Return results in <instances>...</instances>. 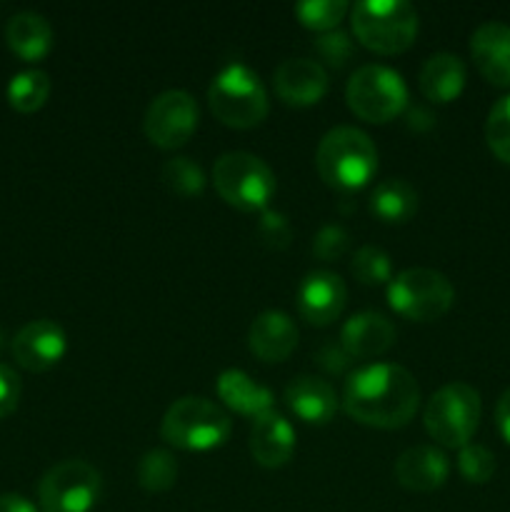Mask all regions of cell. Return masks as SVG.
<instances>
[{
  "instance_id": "6da1fadb",
  "label": "cell",
  "mask_w": 510,
  "mask_h": 512,
  "mask_svg": "<svg viewBox=\"0 0 510 512\" xmlns=\"http://www.w3.org/2000/svg\"><path fill=\"white\" fill-rule=\"evenodd\" d=\"M418 408L420 388L403 365H365L345 380L343 410L360 425L380 430L405 428Z\"/></svg>"
},
{
  "instance_id": "7a4b0ae2",
  "label": "cell",
  "mask_w": 510,
  "mask_h": 512,
  "mask_svg": "<svg viewBox=\"0 0 510 512\" xmlns=\"http://www.w3.org/2000/svg\"><path fill=\"white\" fill-rule=\"evenodd\" d=\"M315 168L330 188L360 190L378 173V148L363 130L338 125L320 140Z\"/></svg>"
},
{
  "instance_id": "3957f363",
  "label": "cell",
  "mask_w": 510,
  "mask_h": 512,
  "mask_svg": "<svg viewBox=\"0 0 510 512\" xmlns=\"http://www.w3.org/2000/svg\"><path fill=\"white\" fill-rule=\"evenodd\" d=\"M233 420L218 403L200 395H185L165 410L160 435L173 448L185 453H208L230 438Z\"/></svg>"
},
{
  "instance_id": "277c9868",
  "label": "cell",
  "mask_w": 510,
  "mask_h": 512,
  "mask_svg": "<svg viewBox=\"0 0 510 512\" xmlns=\"http://www.w3.org/2000/svg\"><path fill=\"white\" fill-rule=\"evenodd\" d=\"M208 105L215 118L235 130H250L268 118L270 100L263 80L250 65L228 63L208 88Z\"/></svg>"
},
{
  "instance_id": "5b68a950",
  "label": "cell",
  "mask_w": 510,
  "mask_h": 512,
  "mask_svg": "<svg viewBox=\"0 0 510 512\" xmlns=\"http://www.w3.org/2000/svg\"><path fill=\"white\" fill-rule=\"evenodd\" d=\"M350 25L360 45L380 55H398L418 35V10L408 0H360L350 8Z\"/></svg>"
},
{
  "instance_id": "8992f818",
  "label": "cell",
  "mask_w": 510,
  "mask_h": 512,
  "mask_svg": "<svg viewBox=\"0 0 510 512\" xmlns=\"http://www.w3.org/2000/svg\"><path fill=\"white\" fill-rule=\"evenodd\" d=\"M213 185L220 198L243 213H263L275 195V173L263 158L233 150L215 160Z\"/></svg>"
},
{
  "instance_id": "52a82bcc",
  "label": "cell",
  "mask_w": 510,
  "mask_h": 512,
  "mask_svg": "<svg viewBox=\"0 0 510 512\" xmlns=\"http://www.w3.org/2000/svg\"><path fill=\"white\" fill-rule=\"evenodd\" d=\"M345 100L360 120L385 125L408 108V85L403 75L388 65H360L350 75Z\"/></svg>"
},
{
  "instance_id": "ba28073f",
  "label": "cell",
  "mask_w": 510,
  "mask_h": 512,
  "mask_svg": "<svg viewBox=\"0 0 510 512\" xmlns=\"http://www.w3.org/2000/svg\"><path fill=\"white\" fill-rule=\"evenodd\" d=\"M480 395L468 383H448L435 390L423 413L425 430L443 448H465L480 425Z\"/></svg>"
},
{
  "instance_id": "9c48e42d",
  "label": "cell",
  "mask_w": 510,
  "mask_h": 512,
  "mask_svg": "<svg viewBox=\"0 0 510 512\" xmlns=\"http://www.w3.org/2000/svg\"><path fill=\"white\" fill-rule=\"evenodd\" d=\"M455 288L433 268L400 270L388 283V303L410 323H435L453 308Z\"/></svg>"
},
{
  "instance_id": "30bf717a",
  "label": "cell",
  "mask_w": 510,
  "mask_h": 512,
  "mask_svg": "<svg viewBox=\"0 0 510 512\" xmlns=\"http://www.w3.org/2000/svg\"><path fill=\"white\" fill-rule=\"evenodd\" d=\"M103 478L85 460H65L53 465L38 485L43 512H90L98 505Z\"/></svg>"
},
{
  "instance_id": "8fae6325",
  "label": "cell",
  "mask_w": 510,
  "mask_h": 512,
  "mask_svg": "<svg viewBox=\"0 0 510 512\" xmlns=\"http://www.w3.org/2000/svg\"><path fill=\"white\" fill-rule=\"evenodd\" d=\"M198 103L185 90H165L148 105L143 118L145 138L163 150L183 148L198 130Z\"/></svg>"
},
{
  "instance_id": "7c38bea8",
  "label": "cell",
  "mask_w": 510,
  "mask_h": 512,
  "mask_svg": "<svg viewBox=\"0 0 510 512\" xmlns=\"http://www.w3.org/2000/svg\"><path fill=\"white\" fill-rule=\"evenodd\" d=\"M10 350L20 368L30 373H43L63 360L68 338H65V330L53 320H33L15 333Z\"/></svg>"
},
{
  "instance_id": "4fadbf2b",
  "label": "cell",
  "mask_w": 510,
  "mask_h": 512,
  "mask_svg": "<svg viewBox=\"0 0 510 512\" xmlns=\"http://www.w3.org/2000/svg\"><path fill=\"white\" fill-rule=\"evenodd\" d=\"M295 303H298L300 318L308 320L310 325L325 328L343 313L345 303H348V288L340 275L330 273V270H313L298 285Z\"/></svg>"
},
{
  "instance_id": "5bb4252c",
  "label": "cell",
  "mask_w": 510,
  "mask_h": 512,
  "mask_svg": "<svg viewBox=\"0 0 510 512\" xmlns=\"http://www.w3.org/2000/svg\"><path fill=\"white\" fill-rule=\"evenodd\" d=\"M273 85L278 98L293 108L320 103L330 88V78L318 60L288 58L275 68Z\"/></svg>"
},
{
  "instance_id": "9a60e30c",
  "label": "cell",
  "mask_w": 510,
  "mask_h": 512,
  "mask_svg": "<svg viewBox=\"0 0 510 512\" xmlns=\"http://www.w3.org/2000/svg\"><path fill=\"white\" fill-rule=\"evenodd\" d=\"M393 473L400 488L410 493H435L448 480L450 463L443 450L435 445H415L400 453Z\"/></svg>"
},
{
  "instance_id": "2e32d148",
  "label": "cell",
  "mask_w": 510,
  "mask_h": 512,
  "mask_svg": "<svg viewBox=\"0 0 510 512\" xmlns=\"http://www.w3.org/2000/svg\"><path fill=\"white\" fill-rule=\"evenodd\" d=\"M470 55L488 83L510 88V25L500 20L478 25L470 38Z\"/></svg>"
},
{
  "instance_id": "e0dca14e",
  "label": "cell",
  "mask_w": 510,
  "mask_h": 512,
  "mask_svg": "<svg viewBox=\"0 0 510 512\" xmlns=\"http://www.w3.org/2000/svg\"><path fill=\"white\" fill-rule=\"evenodd\" d=\"M295 453V430L290 420L270 410L253 420L250 428V455L260 468H283L290 463Z\"/></svg>"
},
{
  "instance_id": "ac0fdd59",
  "label": "cell",
  "mask_w": 510,
  "mask_h": 512,
  "mask_svg": "<svg viewBox=\"0 0 510 512\" xmlns=\"http://www.w3.org/2000/svg\"><path fill=\"white\" fill-rule=\"evenodd\" d=\"M248 348L263 363H283L298 348V328L290 315L280 310H265L250 325Z\"/></svg>"
},
{
  "instance_id": "d6986e66",
  "label": "cell",
  "mask_w": 510,
  "mask_h": 512,
  "mask_svg": "<svg viewBox=\"0 0 510 512\" xmlns=\"http://www.w3.org/2000/svg\"><path fill=\"white\" fill-rule=\"evenodd\" d=\"M393 343L395 325L375 310H363V313L353 315L340 330V348L348 353V358H378L385 350L393 348Z\"/></svg>"
},
{
  "instance_id": "ffe728a7",
  "label": "cell",
  "mask_w": 510,
  "mask_h": 512,
  "mask_svg": "<svg viewBox=\"0 0 510 512\" xmlns=\"http://www.w3.org/2000/svg\"><path fill=\"white\" fill-rule=\"evenodd\" d=\"M285 405L295 418L308 425H328L338 413L335 388L315 375H298L285 388Z\"/></svg>"
},
{
  "instance_id": "44dd1931",
  "label": "cell",
  "mask_w": 510,
  "mask_h": 512,
  "mask_svg": "<svg viewBox=\"0 0 510 512\" xmlns=\"http://www.w3.org/2000/svg\"><path fill=\"white\" fill-rule=\"evenodd\" d=\"M215 390H218V398L223 400L225 408L235 410V413L245 415V418L258 420L260 415L273 410V393L265 385L255 383L243 370H223L218 375Z\"/></svg>"
},
{
  "instance_id": "7402d4cb",
  "label": "cell",
  "mask_w": 510,
  "mask_h": 512,
  "mask_svg": "<svg viewBox=\"0 0 510 512\" xmlns=\"http://www.w3.org/2000/svg\"><path fill=\"white\" fill-rule=\"evenodd\" d=\"M465 63L453 53H435L420 68V93L430 103H453L465 88Z\"/></svg>"
},
{
  "instance_id": "603a6c76",
  "label": "cell",
  "mask_w": 510,
  "mask_h": 512,
  "mask_svg": "<svg viewBox=\"0 0 510 512\" xmlns=\"http://www.w3.org/2000/svg\"><path fill=\"white\" fill-rule=\"evenodd\" d=\"M5 40H8V48L20 60L38 63L53 48V28H50V23L40 13L23 10V13H15L8 20V25H5Z\"/></svg>"
},
{
  "instance_id": "cb8c5ba5",
  "label": "cell",
  "mask_w": 510,
  "mask_h": 512,
  "mask_svg": "<svg viewBox=\"0 0 510 512\" xmlns=\"http://www.w3.org/2000/svg\"><path fill=\"white\" fill-rule=\"evenodd\" d=\"M418 210V190L403 178H390L375 185L370 195V213L388 225L408 223Z\"/></svg>"
},
{
  "instance_id": "d4e9b609",
  "label": "cell",
  "mask_w": 510,
  "mask_h": 512,
  "mask_svg": "<svg viewBox=\"0 0 510 512\" xmlns=\"http://www.w3.org/2000/svg\"><path fill=\"white\" fill-rule=\"evenodd\" d=\"M50 78L45 70H20L18 75H13L8 83V103L10 108L18 110V113H35V110L43 108L50 98Z\"/></svg>"
},
{
  "instance_id": "484cf974",
  "label": "cell",
  "mask_w": 510,
  "mask_h": 512,
  "mask_svg": "<svg viewBox=\"0 0 510 512\" xmlns=\"http://www.w3.org/2000/svg\"><path fill=\"white\" fill-rule=\"evenodd\" d=\"M135 478L145 493H168L178 480V460L168 450H148L135 468Z\"/></svg>"
},
{
  "instance_id": "4316f807",
  "label": "cell",
  "mask_w": 510,
  "mask_h": 512,
  "mask_svg": "<svg viewBox=\"0 0 510 512\" xmlns=\"http://www.w3.org/2000/svg\"><path fill=\"white\" fill-rule=\"evenodd\" d=\"M295 18L315 33H330L338 30L340 20L350 13V5L345 0H303L293 8Z\"/></svg>"
},
{
  "instance_id": "83f0119b",
  "label": "cell",
  "mask_w": 510,
  "mask_h": 512,
  "mask_svg": "<svg viewBox=\"0 0 510 512\" xmlns=\"http://www.w3.org/2000/svg\"><path fill=\"white\" fill-rule=\"evenodd\" d=\"M165 188L180 198H195L205 190V173L190 158H170L160 170Z\"/></svg>"
},
{
  "instance_id": "f1b7e54d",
  "label": "cell",
  "mask_w": 510,
  "mask_h": 512,
  "mask_svg": "<svg viewBox=\"0 0 510 512\" xmlns=\"http://www.w3.org/2000/svg\"><path fill=\"white\" fill-rule=\"evenodd\" d=\"M350 270H353L355 280L363 285H383L393 280L390 255L378 245H363V248L355 250Z\"/></svg>"
},
{
  "instance_id": "f546056e",
  "label": "cell",
  "mask_w": 510,
  "mask_h": 512,
  "mask_svg": "<svg viewBox=\"0 0 510 512\" xmlns=\"http://www.w3.org/2000/svg\"><path fill=\"white\" fill-rule=\"evenodd\" d=\"M485 143L493 150L495 158L510 165V95L500 98L490 108L488 120H485Z\"/></svg>"
},
{
  "instance_id": "4dcf8cb0",
  "label": "cell",
  "mask_w": 510,
  "mask_h": 512,
  "mask_svg": "<svg viewBox=\"0 0 510 512\" xmlns=\"http://www.w3.org/2000/svg\"><path fill=\"white\" fill-rule=\"evenodd\" d=\"M458 470L468 483L485 485L495 475V455L485 445L468 443L460 448Z\"/></svg>"
},
{
  "instance_id": "1f68e13d",
  "label": "cell",
  "mask_w": 510,
  "mask_h": 512,
  "mask_svg": "<svg viewBox=\"0 0 510 512\" xmlns=\"http://www.w3.org/2000/svg\"><path fill=\"white\" fill-rule=\"evenodd\" d=\"M348 245H350L348 230L338 223H328L315 233L313 255L318 260H323V263H333V260L343 258Z\"/></svg>"
},
{
  "instance_id": "d6a6232c",
  "label": "cell",
  "mask_w": 510,
  "mask_h": 512,
  "mask_svg": "<svg viewBox=\"0 0 510 512\" xmlns=\"http://www.w3.org/2000/svg\"><path fill=\"white\" fill-rule=\"evenodd\" d=\"M315 50H318V55L328 65H333V68H343V65L353 58L355 45L348 33H343V30H330V33H323L318 40H315Z\"/></svg>"
},
{
  "instance_id": "836d02e7",
  "label": "cell",
  "mask_w": 510,
  "mask_h": 512,
  "mask_svg": "<svg viewBox=\"0 0 510 512\" xmlns=\"http://www.w3.org/2000/svg\"><path fill=\"white\" fill-rule=\"evenodd\" d=\"M258 235L268 248L285 250L293 238V228H290L288 218L278 210H263L258 220Z\"/></svg>"
},
{
  "instance_id": "e575fe53",
  "label": "cell",
  "mask_w": 510,
  "mask_h": 512,
  "mask_svg": "<svg viewBox=\"0 0 510 512\" xmlns=\"http://www.w3.org/2000/svg\"><path fill=\"white\" fill-rule=\"evenodd\" d=\"M20 375L10 365L0 363V418H8L15 413L20 400Z\"/></svg>"
},
{
  "instance_id": "d590c367",
  "label": "cell",
  "mask_w": 510,
  "mask_h": 512,
  "mask_svg": "<svg viewBox=\"0 0 510 512\" xmlns=\"http://www.w3.org/2000/svg\"><path fill=\"white\" fill-rule=\"evenodd\" d=\"M495 423H498L500 435L510 443V388L500 395L498 408H495Z\"/></svg>"
},
{
  "instance_id": "8d00e7d4",
  "label": "cell",
  "mask_w": 510,
  "mask_h": 512,
  "mask_svg": "<svg viewBox=\"0 0 510 512\" xmlns=\"http://www.w3.org/2000/svg\"><path fill=\"white\" fill-rule=\"evenodd\" d=\"M0 512H38L28 498L18 493L0 495Z\"/></svg>"
},
{
  "instance_id": "74e56055",
  "label": "cell",
  "mask_w": 510,
  "mask_h": 512,
  "mask_svg": "<svg viewBox=\"0 0 510 512\" xmlns=\"http://www.w3.org/2000/svg\"><path fill=\"white\" fill-rule=\"evenodd\" d=\"M5 345V333H3V328H0V348H3Z\"/></svg>"
}]
</instances>
